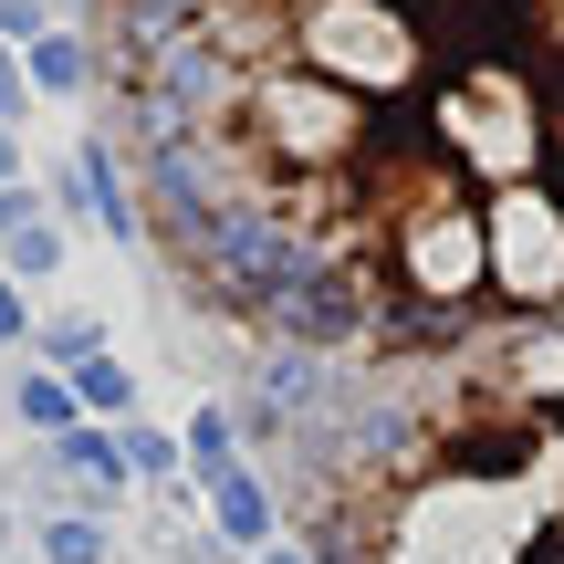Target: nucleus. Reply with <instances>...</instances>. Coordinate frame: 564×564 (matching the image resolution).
<instances>
[{
    "instance_id": "obj_1",
    "label": "nucleus",
    "mask_w": 564,
    "mask_h": 564,
    "mask_svg": "<svg viewBox=\"0 0 564 564\" xmlns=\"http://www.w3.org/2000/svg\"><path fill=\"white\" fill-rule=\"evenodd\" d=\"M147 230L335 366L564 345V0H95Z\"/></svg>"
},
{
    "instance_id": "obj_2",
    "label": "nucleus",
    "mask_w": 564,
    "mask_h": 564,
    "mask_svg": "<svg viewBox=\"0 0 564 564\" xmlns=\"http://www.w3.org/2000/svg\"><path fill=\"white\" fill-rule=\"evenodd\" d=\"M282 491L324 564H564V345L335 366Z\"/></svg>"
}]
</instances>
